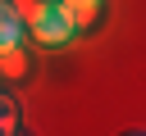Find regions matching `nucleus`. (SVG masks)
Returning a JSON list of instances; mask_svg holds the SVG:
<instances>
[{"label":"nucleus","mask_w":146,"mask_h":136,"mask_svg":"<svg viewBox=\"0 0 146 136\" xmlns=\"http://www.w3.org/2000/svg\"><path fill=\"white\" fill-rule=\"evenodd\" d=\"M27 36H32V45L55 50V45H68V41L78 36V27H73V18L59 9V0H46V9L27 23Z\"/></svg>","instance_id":"obj_1"},{"label":"nucleus","mask_w":146,"mask_h":136,"mask_svg":"<svg viewBox=\"0 0 146 136\" xmlns=\"http://www.w3.org/2000/svg\"><path fill=\"white\" fill-rule=\"evenodd\" d=\"M23 36H27V23L18 18L14 0H0V45L5 41H23Z\"/></svg>","instance_id":"obj_4"},{"label":"nucleus","mask_w":146,"mask_h":136,"mask_svg":"<svg viewBox=\"0 0 146 136\" xmlns=\"http://www.w3.org/2000/svg\"><path fill=\"white\" fill-rule=\"evenodd\" d=\"M59 9L73 18L78 32H91V27L105 18V0H59Z\"/></svg>","instance_id":"obj_3"},{"label":"nucleus","mask_w":146,"mask_h":136,"mask_svg":"<svg viewBox=\"0 0 146 136\" xmlns=\"http://www.w3.org/2000/svg\"><path fill=\"white\" fill-rule=\"evenodd\" d=\"M14 131H18V104H14V95L0 91V136H14Z\"/></svg>","instance_id":"obj_5"},{"label":"nucleus","mask_w":146,"mask_h":136,"mask_svg":"<svg viewBox=\"0 0 146 136\" xmlns=\"http://www.w3.org/2000/svg\"><path fill=\"white\" fill-rule=\"evenodd\" d=\"M32 77V50L23 41H5L0 45V82H27Z\"/></svg>","instance_id":"obj_2"}]
</instances>
